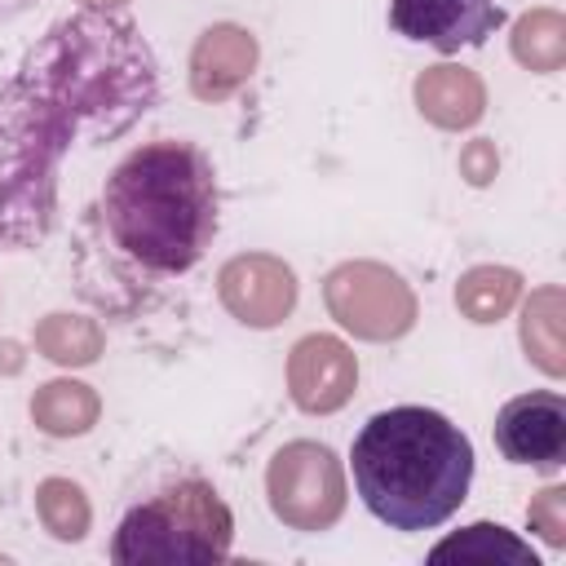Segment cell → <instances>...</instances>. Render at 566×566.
<instances>
[{"label":"cell","mask_w":566,"mask_h":566,"mask_svg":"<svg viewBox=\"0 0 566 566\" xmlns=\"http://www.w3.org/2000/svg\"><path fill=\"white\" fill-rule=\"evenodd\" d=\"M97 416H102V398L84 380H49L31 398V420L49 438H80L97 424Z\"/></svg>","instance_id":"cell-13"},{"label":"cell","mask_w":566,"mask_h":566,"mask_svg":"<svg viewBox=\"0 0 566 566\" xmlns=\"http://www.w3.org/2000/svg\"><path fill=\"white\" fill-rule=\"evenodd\" d=\"M31 0H0V18H13V13H22Z\"/></svg>","instance_id":"cell-22"},{"label":"cell","mask_w":566,"mask_h":566,"mask_svg":"<svg viewBox=\"0 0 566 566\" xmlns=\"http://www.w3.org/2000/svg\"><path fill=\"white\" fill-rule=\"evenodd\" d=\"M495 146L486 142V137H478V142H469V150L460 155V168H464V177L473 181V186H486L491 177H495Z\"/></svg>","instance_id":"cell-21"},{"label":"cell","mask_w":566,"mask_h":566,"mask_svg":"<svg viewBox=\"0 0 566 566\" xmlns=\"http://www.w3.org/2000/svg\"><path fill=\"white\" fill-rule=\"evenodd\" d=\"M217 287H221V305L248 327H274L296 305V274L287 261L270 252H243L226 261Z\"/></svg>","instance_id":"cell-7"},{"label":"cell","mask_w":566,"mask_h":566,"mask_svg":"<svg viewBox=\"0 0 566 566\" xmlns=\"http://www.w3.org/2000/svg\"><path fill=\"white\" fill-rule=\"evenodd\" d=\"M265 495L283 526L327 531L345 513V469L323 442H287L265 469Z\"/></svg>","instance_id":"cell-5"},{"label":"cell","mask_w":566,"mask_h":566,"mask_svg":"<svg viewBox=\"0 0 566 566\" xmlns=\"http://www.w3.org/2000/svg\"><path fill=\"white\" fill-rule=\"evenodd\" d=\"M433 562H478V566H500V562H509V566H539V557L531 553V544H522L513 531H504L500 522H473V526H464L460 535H451V539H442L433 553H429Z\"/></svg>","instance_id":"cell-15"},{"label":"cell","mask_w":566,"mask_h":566,"mask_svg":"<svg viewBox=\"0 0 566 566\" xmlns=\"http://www.w3.org/2000/svg\"><path fill=\"white\" fill-rule=\"evenodd\" d=\"M522 296V274L509 265H473L455 283V305L473 323H500Z\"/></svg>","instance_id":"cell-16"},{"label":"cell","mask_w":566,"mask_h":566,"mask_svg":"<svg viewBox=\"0 0 566 566\" xmlns=\"http://www.w3.org/2000/svg\"><path fill=\"white\" fill-rule=\"evenodd\" d=\"M159 97V66L128 18L75 13L0 84V248L49 234L62 159L128 133Z\"/></svg>","instance_id":"cell-1"},{"label":"cell","mask_w":566,"mask_h":566,"mask_svg":"<svg viewBox=\"0 0 566 566\" xmlns=\"http://www.w3.org/2000/svg\"><path fill=\"white\" fill-rule=\"evenodd\" d=\"M354 486L394 531H433L469 495L473 442L433 407L376 411L354 438Z\"/></svg>","instance_id":"cell-2"},{"label":"cell","mask_w":566,"mask_h":566,"mask_svg":"<svg viewBox=\"0 0 566 566\" xmlns=\"http://www.w3.org/2000/svg\"><path fill=\"white\" fill-rule=\"evenodd\" d=\"M88 9H119V4H128V0H84Z\"/></svg>","instance_id":"cell-23"},{"label":"cell","mask_w":566,"mask_h":566,"mask_svg":"<svg viewBox=\"0 0 566 566\" xmlns=\"http://www.w3.org/2000/svg\"><path fill=\"white\" fill-rule=\"evenodd\" d=\"M513 57L535 71L548 75L566 62V18L557 9H531L513 22Z\"/></svg>","instance_id":"cell-17"},{"label":"cell","mask_w":566,"mask_h":566,"mask_svg":"<svg viewBox=\"0 0 566 566\" xmlns=\"http://www.w3.org/2000/svg\"><path fill=\"white\" fill-rule=\"evenodd\" d=\"M354 385H358V363H354V349L340 336L314 332V336L292 345L287 389H292V402L301 411H310V416L340 411L354 398Z\"/></svg>","instance_id":"cell-9"},{"label":"cell","mask_w":566,"mask_h":566,"mask_svg":"<svg viewBox=\"0 0 566 566\" xmlns=\"http://www.w3.org/2000/svg\"><path fill=\"white\" fill-rule=\"evenodd\" d=\"M562 318L566 301L562 287H535L531 301L522 305V349L544 376L566 371V345H562Z\"/></svg>","instance_id":"cell-14"},{"label":"cell","mask_w":566,"mask_h":566,"mask_svg":"<svg viewBox=\"0 0 566 566\" xmlns=\"http://www.w3.org/2000/svg\"><path fill=\"white\" fill-rule=\"evenodd\" d=\"M111 239L159 274L190 270L217 230L212 164L190 142H146L119 159L102 190Z\"/></svg>","instance_id":"cell-3"},{"label":"cell","mask_w":566,"mask_h":566,"mask_svg":"<svg viewBox=\"0 0 566 566\" xmlns=\"http://www.w3.org/2000/svg\"><path fill=\"white\" fill-rule=\"evenodd\" d=\"M35 509H40V522L53 539L62 544H75L88 535V522H93V509H88V495L71 482V478H44L35 486Z\"/></svg>","instance_id":"cell-19"},{"label":"cell","mask_w":566,"mask_h":566,"mask_svg":"<svg viewBox=\"0 0 566 566\" xmlns=\"http://www.w3.org/2000/svg\"><path fill=\"white\" fill-rule=\"evenodd\" d=\"M256 35L234 27V22H217L208 27L195 49H190V88L203 102H221L230 97L239 84H248V75L256 71Z\"/></svg>","instance_id":"cell-11"},{"label":"cell","mask_w":566,"mask_h":566,"mask_svg":"<svg viewBox=\"0 0 566 566\" xmlns=\"http://www.w3.org/2000/svg\"><path fill=\"white\" fill-rule=\"evenodd\" d=\"M35 349L57 367H88L102 354V327L88 314H49L35 327Z\"/></svg>","instance_id":"cell-18"},{"label":"cell","mask_w":566,"mask_h":566,"mask_svg":"<svg viewBox=\"0 0 566 566\" xmlns=\"http://www.w3.org/2000/svg\"><path fill=\"white\" fill-rule=\"evenodd\" d=\"M332 318L358 340H398L416 327V292L380 261H345L323 279Z\"/></svg>","instance_id":"cell-6"},{"label":"cell","mask_w":566,"mask_h":566,"mask_svg":"<svg viewBox=\"0 0 566 566\" xmlns=\"http://www.w3.org/2000/svg\"><path fill=\"white\" fill-rule=\"evenodd\" d=\"M495 447L513 464L557 469L566 460V402L553 389L509 398L495 416Z\"/></svg>","instance_id":"cell-8"},{"label":"cell","mask_w":566,"mask_h":566,"mask_svg":"<svg viewBox=\"0 0 566 566\" xmlns=\"http://www.w3.org/2000/svg\"><path fill=\"white\" fill-rule=\"evenodd\" d=\"M389 22L407 40L455 53L482 44L504 22V9L495 0H389Z\"/></svg>","instance_id":"cell-10"},{"label":"cell","mask_w":566,"mask_h":566,"mask_svg":"<svg viewBox=\"0 0 566 566\" xmlns=\"http://www.w3.org/2000/svg\"><path fill=\"white\" fill-rule=\"evenodd\" d=\"M416 106H420V115H424L429 124L460 133V128H473V124L482 119V111H486V88H482L478 71L442 62V66H424V71L416 75Z\"/></svg>","instance_id":"cell-12"},{"label":"cell","mask_w":566,"mask_h":566,"mask_svg":"<svg viewBox=\"0 0 566 566\" xmlns=\"http://www.w3.org/2000/svg\"><path fill=\"white\" fill-rule=\"evenodd\" d=\"M526 522H531V531H535L544 544L562 548V544H566V486H544V491L531 500Z\"/></svg>","instance_id":"cell-20"},{"label":"cell","mask_w":566,"mask_h":566,"mask_svg":"<svg viewBox=\"0 0 566 566\" xmlns=\"http://www.w3.org/2000/svg\"><path fill=\"white\" fill-rule=\"evenodd\" d=\"M230 539H234V517H230L226 500L203 478H186L124 513L111 557L119 566L226 562Z\"/></svg>","instance_id":"cell-4"}]
</instances>
